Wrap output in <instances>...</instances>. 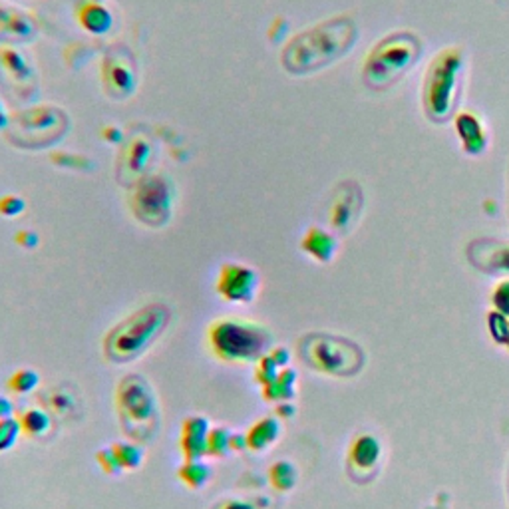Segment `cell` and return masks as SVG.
Wrapping results in <instances>:
<instances>
[{
  "label": "cell",
  "mask_w": 509,
  "mask_h": 509,
  "mask_svg": "<svg viewBox=\"0 0 509 509\" xmlns=\"http://www.w3.org/2000/svg\"><path fill=\"white\" fill-rule=\"evenodd\" d=\"M378 460H381V443L370 434L358 436L348 450V464L355 474L370 476V471L378 466Z\"/></svg>",
  "instance_id": "18"
},
{
  "label": "cell",
  "mask_w": 509,
  "mask_h": 509,
  "mask_svg": "<svg viewBox=\"0 0 509 509\" xmlns=\"http://www.w3.org/2000/svg\"><path fill=\"white\" fill-rule=\"evenodd\" d=\"M14 239H16V243L22 245L24 249H34L36 245H39V235H34L32 231H18Z\"/></svg>",
  "instance_id": "36"
},
{
  "label": "cell",
  "mask_w": 509,
  "mask_h": 509,
  "mask_svg": "<svg viewBox=\"0 0 509 509\" xmlns=\"http://www.w3.org/2000/svg\"><path fill=\"white\" fill-rule=\"evenodd\" d=\"M269 481L276 492L281 494L291 492V489L297 486V468L286 460L276 461V464L269 468Z\"/></svg>",
  "instance_id": "26"
},
{
  "label": "cell",
  "mask_w": 509,
  "mask_h": 509,
  "mask_svg": "<svg viewBox=\"0 0 509 509\" xmlns=\"http://www.w3.org/2000/svg\"><path fill=\"white\" fill-rule=\"evenodd\" d=\"M215 509H261L255 502H245V499H224Z\"/></svg>",
  "instance_id": "35"
},
{
  "label": "cell",
  "mask_w": 509,
  "mask_h": 509,
  "mask_svg": "<svg viewBox=\"0 0 509 509\" xmlns=\"http://www.w3.org/2000/svg\"><path fill=\"white\" fill-rule=\"evenodd\" d=\"M96 461H98L100 470L104 471V474H108V476H118V474H122V471H124L122 466H119V461H118L112 448L98 450L96 452Z\"/></svg>",
  "instance_id": "32"
},
{
  "label": "cell",
  "mask_w": 509,
  "mask_h": 509,
  "mask_svg": "<svg viewBox=\"0 0 509 509\" xmlns=\"http://www.w3.org/2000/svg\"><path fill=\"white\" fill-rule=\"evenodd\" d=\"M358 40L356 22L350 16H335L294 34L281 54L283 68L291 74H311L330 66L353 50Z\"/></svg>",
  "instance_id": "1"
},
{
  "label": "cell",
  "mask_w": 509,
  "mask_h": 509,
  "mask_svg": "<svg viewBox=\"0 0 509 509\" xmlns=\"http://www.w3.org/2000/svg\"><path fill=\"white\" fill-rule=\"evenodd\" d=\"M422 57V40L410 31L384 36L368 52L363 66L364 86L382 92L402 80Z\"/></svg>",
  "instance_id": "3"
},
{
  "label": "cell",
  "mask_w": 509,
  "mask_h": 509,
  "mask_svg": "<svg viewBox=\"0 0 509 509\" xmlns=\"http://www.w3.org/2000/svg\"><path fill=\"white\" fill-rule=\"evenodd\" d=\"M209 430V422L203 416H188L181 422L180 452L183 460H201L207 456Z\"/></svg>",
  "instance_id": "14"
},
{
  "label": "cell",
  "mask_w": 509,
  "mask_h": 509,
  "mask_svg": "<svg viewBox=\"0 0 509 509\" xmlns=\"http://www.w3.org/2000/svg\"><path fill=\"white\" fill-rule=\"evenodd\" d=\"M281 436V424L275 416H267V418L257 420L251 428L247 430V450L251 452H265L269 450L273 443Z\"/></svg>",
  "instance_id": "19"
},
{
  "label": "cell",
  "mask_w": 509,
  "mask_h": 509,
  "mask_svg": "<svg viewBox=\"0 0 509 509\" xmlns=\"http://www.w3.org/2000/svg\"><path fill=\"white\" fill-rule=\"evenodd\" d=\"M24 211V201L16 196H3L0 197V215L16 217Z\"/></svg>",
  "instance_id": "33"
},
{
  "label": "cell",
  "mask_w": 509,
  "mask_h": 509,
  "mask_svg": "<svg viewBox=\"0 0 509 509\" xmlns=\"http://www.w3.org/2000/svg\"><path fill=\"white\" fill-rule=\"evenodd\" d=\"M40 384L39 373H34L32 368H21L8 376L6 381V391L13 394H31Z\"/></svg>",
  "instance_id": "27"
},
{
  "label": "cell",
  "mask_w": 509,
  "mask_h": 509,
  "mask_svg": "<svg viewBox=\"0 0 509 509\" xmlns=\"http://www.w3.org/2000/svg\"><path fill=\"white\" fill-rule=\"evenodd\" d=\"M492 299L496 303V307L502 311L504 314H509V281H504L497 285V289L494 291Z\"/></svg>",
  "instance_id": "34"
},
{
  "label": "cell",
  "mask_w": 509,
  "mask_h": 509,
  "mask_svg": "<svg viewBox=\"0 0 509 509\" xmlns=\"http://www.w3.org/2000/svg\"><path fill=\"white\" fill-rule=\"evenodd\" d=\"M21 434V424L16 418L0 420V453L11 450Z\"/></svg>",
  "instance_id": "30"
},
{
  "label": "cell",
  "mask_w": 509,
  "mask_h": 509,
  "mask_svg": "<svg viewBox=\"0 0 509 509\" xmlns=\"http://www.w3.org/2000/svg\"><path fill=\"white\" fill-rule=\"evenodd\" d=\"M13 414H14L13 402L8 400V398L0 396V420H4V418H13Z\"/></svg>",
  "instance_id": "39"
},
{
  "label": "cell",
  "mask_w": 509,
  "mask_h": 509,
  "mask_svg": "<svg viewBox=\"0 0 509 509\" xmlns=\"http://www.w3.org/2000/svg\"><path fill=\"white\" fill-rule=\"evenodd\" d=\"M299 355L311 368L330 376L355 374L363 366V353L358 347L338 337H304L299 342Z\"/></svg>",
  "instance_id": "7"
},
{
  "label": "cell",
  "mask_w": 509,
  "mask_h": 509,
  "mask_svg": "<svg viewBox=\"0 0 509 509\" xmlns=\"http://www.w3.org/2000/svg\"><path fill=\"white\" fill-rule=\"evenodd\" d=\"M6 122H8V116L4 114L3 106H0V127H4V126H6Z\"/></svg>",
  "instance_id": "41"
},
{
  "label": "cell",
  "mask_w": 509,
  "mask_h": 509,
  "mask_svg": "<svg viewBox=\"0 0 509 509\" xmlns=\"http://www.w3.org/2000/svg\"><path fill=\"white\" fill-rule=\"evenodd\" d=\"M171 185L162 175H142L129 191V211L147 227H162L171 217Z\"/></svg>",
  "instance_id": "8"
},
{
  "label": "cell",
  "mask_w": 509,
  "mask_h": 509,
  "mask_svg": "<svg viewBox=\"0 0 509 509\" xmlns=\"http://www.w3.org/2000/svg\"><path fill=\"white\" fill-rule=\"evenodd\" d=\"M470 261L484 273H509V243L496 239L474 241L468 249Z\"/></svg>",
  "instance_id": "13"
},
{
  "label": "cell",
  "mask_w": 509,
  "mask_h": 509,
  "mask_svg": "<svg viewBox=\"0 0 509 509\" xmlns=\"http://www.w3.org/2000/svg\"><path fill=\"white\" fill-rule=\"evenodd\" d=\"M269 356H271L273 363H275L276 366H279V368L289 364V360H291V353H289V350H286L285 347H275V348H271Z\"/></svg>",
  "instance_id": "37"
},
{
  "label": "cell",
  "mask_w": 509,
  "mask_h": 509,
  "mask_svg": "<svg viewBox=\"0 0 509 509\" xmlns=\"http://www.w3.org/2000/svg\"><path fill=\"white\" fill-rule=\"evenodd\" d=\"M466 54L458 46L442 48L424 72L422 110L434 124H446L458 112Z\"/></svg>",
  "instance_id": "2"
},
{
  "label": "cell",
  "mask_w": 509,
  "mask_h": 509,
  "mask_svg": "<svg viewBox=\"0 0 509 509\" xmlns=\"http://www.w3.org/2000/svg\"><path fill=\"white\" fill-rule=\"evenodd\" d=\"M116 458L119 461V466L122 470H136L142 466V460H144V452L140 446H136V443H114L112 446Z\"/></svg>",
  "instance_id": "28"
},
{
  "label": "cell",
  "mask_w": 509,
  "mask_h": 509,
  "mask_svg": "<svg viewBox=\"0 0 509 509\" xmlns=\"http://www.w3.org/2000/svg\"><path fill=\"white\" fill-rule=\"evenodd\" d=\"M271 332L265 327L237 317L217 319L207 329L209 350L227 364L257 363L271 348Z\"/></svg>",
  "instance_id": "5"
},
{
  "label": "cell",
  "mask_w": 509,
  "mask_h": 509,
  "mask_svg": "<svg viewBox=\"0 0 509 509\" xmlns=\"http://www.w3.org/2000/svg\"><path fill=\"white\" fill-rule=\"evenodd\" d=\"M294 386H297V373L293 368L279 370L275 381L263 386V398L267 402H286L294 396Z\"/></svg>",
  "instance_id": "21"
},
{
  "label": "cell",
  "mask_w": 509,
  "mask_h": 509,
  "mask_svg": "<svg viewBox=\"0 0 509 509\" xmlns=\"http://www.w3.org/2000/svg\"><path fill=\"white\" fill-rule=\"evenodd\" d=\"M360 209H363V191L355 181H342L332 193L329 207L330 227L345 233L355 225Z\"/></svg>",
  "instance_id": "11"
},
{
  "label": "cell",
  "mask_w": 509,
  "mask_h": 509,
  "mask_svg": "<svg viewBox=\"0 0 509 509\" xmlns=\"http://www.w3.org/2000/svg\"><path fill=\"white\" fill-rule=\"evenodd\" d=\"M21 119L22 134L36 145H46V142L58 137L66 129V116L57 108H34L21 116Z\"/></svg>",
  "instance_id": "10"
},
{
  "label": "cell",
  "mask_w": 509,
  "mask_h": 509,
  "mask_svg": "<svg viewBox=\"0 0 509 509\" xmlns=\"http://www.w3.org/2000/svg\"><path fill=\"white\" fill-rule=\"evenodd\" d=\"M279 374V366H276L269 355L261 356L255 363V381L263 386H267L269 382L275 381V376Z\"/></svg>",
  "instance_id": "31"
},
{
  "label": "cell",
  "mask_w": 509,
  "mask_h": 509,
  "mask_svg": "<svg viewBox=\"0 0 509 509\" xmlns=\"http://www.w3.org/2000/svg\"><path fill=\"white\" fill-rule=\"evenodd\" d=\"M36 34L32 18L14 6L0 4V40L3 42H26Z\"/></svg>",
  "instance_id": "17"
},
{
  "label": "cell",
  "mask_w": 509,
  "mask_h": 509,
  "mask_svg": "<svg viewBox=\"0 0 509 509\" xmlns=\"http://www.w3.org/2000/svg\"><path fill=\"white\" fill-rule=\"evenodd\" d=\"M116 408L119 422H122L126 434L134 438H144L142 430L150 432L157 422V404L152 386L142 376L127 374L119 381L116 388Z\"/></svg>",
  "instance_id": "6"
},
{
  "label": "cell",
  "mask_w": 509,
  "mask_h": 509,
  "mask_svg": "<svg viewBox=\"0 0 509 509\" xmlns=\"http://www.w3.org/2000/svg\"><path fill=\"white\" fill-rule=\"evenodd\" d=\"M170 317V309L160 303L147 304V307L132 312L106 335V356L112 363H129V360L142 356L162 337Z\"/></svg>",
  "instance_id": "4"
},
{
  "label": "cell",
  "mask_w": 509,
  "mask_h": 509,
  "mask_svg": "<svg viewBox=\"0 0 509 509\" xmlns=\"http://www.w3.org/2000/svg\"><path fill=\"white\" fill-rule=\"evenodd\" d=\"M132 60L126 57L124 50L110 52L104 66H101V76H104V88L112 98H127L136 88V70Z\"/></svg>",
  "instance_id": "12"
},
{
  "label": "cell",
  "mask_w": 509,
  "mask_h": 509,
  "mask_svg": "<svg viewBox=\"0 0 509 509\" xmlns=\"http://www.w3.org/2000/svg\"><path fill=\"white\" fill-rule=\"evenodd\" d=\"M0 74L4 78H11V90H21L26 96L34 90V68L32 64L26 62L24 54L14 48L0 50Z\"/></svg>",
  "instance_id": "15"
},
{
  "label": "cell",
  "mask_w": 509,
  "mask_h": 509,
  "mask_svg": "<svg viewBox=\"0 0 509 509\" xmlns=\"http://www.w3.org/2000/svg\"><path fill=\"white\" fill-rule=\"evenodd\" d=\"M259 289V275L243 263L227 261L219 267L215 291L224 301L235 304L253 303Z\"/></svg>",
  "instance_id": "9"
},
{
  "label": "cell",
  "mask_w": 509,
  "mask_h": 509,
  "mask_svg": "<svg viewBox=\"0 0 509 509\" xmlns=\"http://www.w3.org/2000/svg\"><path fill=\"white\" fill-rule=\"evenodd\" d=\"M229 442H231V432L227 428H211L207 436V456L225 458L231 452Z\"/></svg>",
  "instance_id": "29"
},
{
  "label": "cell",
  "mask_w": 509,
  "mask_h": 509,
  "mask_svg": "<svg viewBox=\"0 0 509 509\" xmlns=\"http://www.w3.org/2000/svg\"><path fill=\"white\" fill-rule=\"evenodd\" d=\"M147 157H150V145L142 137H134L129 145L126 147L122 168L127 170L132 175H136V180L142 178V171L147 165Z\"/></svg>",
  "instance_id": "24"
},
{
  "label": "cell",
  "mask_w": 509,
  "mask_h": 509,
  "mask_svg": "<svg viewBox=\"0 0 509 509\" xmlns=\"http://www.w3.org/2000/svg\"><path fill=\"white\" fill-rule=\"evenodd\" d=\"M301 249L309 257H312L314 261L329 263L337 251V239L327 233L325 229L311 227L301 241Z\"/></svg>",
  "instance_id": "20"
},
{
  "label": "cell",
  "mask_w": 509,
  "mask_h": 509,
  "mask_svg": "<svg viewBox=\"0 0 509 509\" xmlns=\"http://www.w3.org/2000/svg\"><path fill=\"white\" fill-rule=\"evenodd\" d=\"M456 134L460 137V144H461V150L464 154L471 155V157H478L487 150V144H489V137L484 124H481V119L471 114V112H460L456 116Z\"/></svg>",
  "instance_id": "16"
},
{
  "label": "cell",
  "mask_w": 509,
  "mask_h": 509,
  "mask_svg": "<svg viewBox=\"0 0 509 509\" xmlns=\"http://www.w3.org/2000/svg\"><path fill=\"white\" fill-rule=\"evenodd\" d=\"M229 448H231V452H243V450H247L245 434H231Z\"/></svg>",
  "instance_id": "38"
},
{
  "label": "cell",
  "mask_w": 509,
  "mask_h": 509,
  "mask_svg": "<svg viewBox=\"0 0 509 509\" xmlns=\"http://www.w3.org/2000/svg\"><path fill=\"white\" fill-rule=\"evenodd\" d=\"M293 414H294V408L291 404L281 402L279 406H276V418H291Z\"/></svg>",
  "instance_id": "40"
},
{
  "label": "cell",
  "mask_w": 509,
  "mask_h": 509,
  "mask_svg": "<svg viewBox=\"0 0 509 509\" xmlns=\"http://www.w3.org/2000/svg\"><path fill=\"white\" fill-rule=\"evenodd\" d=\"M18 424H21V432L29 438H42L52 428L50 416L40 408H29L18 414Z\"/></svg>",
  "instance_id": "22"
},
{
  "label": "cell",
  "mask_w": 509,
  "mask_h": 509,
  "mask_svg": "<svg viewBox=\"0 0 509 509\" xmlns=\"http://www.w3.org/2000/svg\"><path fill=\"white\" fill-rule=\"evenodd\" d=\"M80 22L92 34H104L112 26V14L101 4H86L80 13Z\"/></svg>",
  "instance_id": "25"
},
{
  "label": "cell",
  "mask_w": 509,
  "mask_h": 509,
  "mask_svg": "<svg viewBox=\"0 0 509 509\" xmlns=\"http://www.w3.org/2000/svg\"><path fill=\"white\" fill-rule=\"evenodd\" d=\"M178 478L189 489H201L211 479V466L201 460H185L178 468Z\"/></svg>",
  "instance_id": "23"
}]
</instances>
